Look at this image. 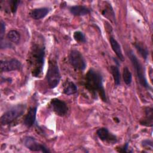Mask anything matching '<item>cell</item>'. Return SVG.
I'll return each mask as SVG.
<instances>
[{"label":"cell","instance_id":"cell-23","mask_svg":"<svg viewBox=\"0 0 153 153\" xmlns=\"http://www.w3.org/2000/svg\"><path fill=\"white\" fill-rule=\"evenodd\" d=\"M142 145L143 147L146 148H150L151 149H152V142L151 140H144L142 141Z\"/></svg>","mask_w":153,"mask_h":153},{"label":"cell","instance_id":"cell-18","mask_svg":"<svg viewBox=\"0 0 153 153\" xmlns=\"http://www.w3.org/2000/svg\"><path fill=\"white\" fill-rule=\"evenodd\" d=\"M111 71L113 76L115 84L116 85H119L120 84V81H121V75H120V72L118 67L115 65L111 66Z\"/></svg>","mask_w":153,"mask_h":153},{"label":"cell","instance_id":"cell-15","mask_svg":"<svg viewBox=\"0 0 153 153\" xmlns=\"http://www.w3.org/2000/svg\"><path fill=\"white\" fill-rule=\"evenodd\" d=\"M63 91L66 95L74 94L77 92V87L73 81L67 79L63 84Z\"/></svg>","mask_w":153,"mask_h":153},{"label":"cell","instance_id":"cell-9","mask_svg":"<svg viewBox=\"0 0 153 153\" xmlns=\"http://www.w3.org/2000/svg\"><path fill=\"white\" fill-rule=\"evenodd\" d=\"M0 66L2 72H10L19 70L21 68L22 64L17 59H11L10 60H1Z\"/></svg>","mask_w":153,"mask_h":153},{"label":"cell","instance_id":"cell-10","mask_svg":"<svg viewBox=\"0 0 153 153\" xmlns=\"http://www.w3.org/2000/svg\"><path fill=\"white\" fill-rule=\"evenodd\" d=\"M96 134L98 137L104 142H108L110 143H115L117 142V137L113 134L111 133L109 130L105 127H102L97 130Z\"/></svg>","mask_w":153,"mask_h":153},{"label":"cell","instance_id":"cell-12","mask_svg":"<svg viewBox=\"0 0 153 153\" xmlns=\"http://www.w3.org/2000/svg\"><path fill=\"white\" fill-rule=\"evenodd\" d=\"M50 9L47 7L35 8L30 13V17L35 20H40L44 18L49 13Z\"/></svg>","mask_w":153,"mask_h":153},{"label":"cell","instance_id":"cell-20","mask_svg":"<svg viewBox=\"0 0 153 153\" xmlns=\"http://www.w3.org/2000/svg\"><path fill=\"white\" fill-rule=\"evenodd\" d=\"M123 77L124 82L127 85H130L132 81V75L130 70L127 67H124L123 68Z\"/></svg>","mask_w":153,"mask_h":153},{"label":"cell","instance_id":"cell-2","mask_svg":"<svg viewBox=\"0 0 153 153\" xmlns=\"http://www.w3.org/2000/svg\"><path fill=\"white\" fill-rule=\"evenodd\" d=\"M45 58V47L43 45L34 44L29 56V63L32 75L39 77L42 72Z\"/></svg>","mask_w":153,"mask_h":153},{"label":"cell","instance_id":"cell-21","mask_svg":"<svg viewBox=\"0 0 153 153\" xmlns=\"http://www.w3.org/2000/svg\"><path fill=\"white\" fill-rule=\"evenodd\" d=\"M74 39L79 42H86V39L84 34L81 32V31H75L74 33Z\"/></svg>","mask_w":153,"mask_h":153},{"label":"cell","instance_id":"cell-6","mask_svg":"<svg viewBox=\"0 0 153 153\" xmlns=\"http://www.w3.org/2000/svg\"><path fill=\"white\" fill-rule=\"evenodd\" d=\"M69 61L76 70L84 71L86 68V61L82 54L77 50H72L69 54Z\"/></svg>","mask_w":153,"mask_h":153},{"label":"cell","instance_id":"cell-4","mask_svg":"<svg viewBox=\"0 0 153 153\" xmlns=\"http://www.w3.org/2000/svg\"><path fill=\"white\" fill-rule=\"evenodd\" d=\"M25 108V105H17L7 111L1 117V124L2 126L10 124L23 114Z\"/></svg>","mask_w":153,"mask_h":153},{"label":"cell","instance_id":"cell-3","mask_svg":"<svg viewBox=\"0 0 153 153\" xmlns=\"http://www.w3.org/2000/svg\"><path fill=\"white\" fill-rule=\"evenodd\" d=\"M46 78L48 85L50 88H54L59 84L61 76L59 66L56 60H50Z\"/></svg>","mask_w":153,"mask_h":153},{"label":"cell","instance_id":"cell-13","mask_svg":"<svg viewBox=\"0 0 153 153\" xmlns=\"http://www.w3.org/2000/svg\"><path fill=\"white\" fill-rule=\"evenodd\" d=\"M69 11L72 14L75 16H83L90 13V10L84 5H74L69 8Z\"/></svg>","mask_w":153,"mask_h":153},{"label":"cell","instance_id":"cell-19","mask_svg":"<svg viewBox=\"0 0 153 153\" xmlns=\"http://www.w3.org/2000/svg\"><path fill=\"white\" fill-rule=\"evenodd\" d=\"M7 38L8 39L13 42V43H18L20 39V35L19 32L16 30H11L9 31L7 35Z\"/></svg>","mask_w":153,"mask_h":153},{"label":"cell","instance_id":"cell-22","mask_svg":"<svg viewBox=\"0 0 153 153\" xmlns=\"http://www.w3.org/2000/svg\"><path fill=\"white\" fill-rule=\"evenodd\" d=\"M20 2H21L20 1H10V9L13 13H15L16 12L17 7Z\"/></svg>","mask_w":153,"mask_h":153},{"label":"cell","instance_id":"cell-7","mask_svg":"<svg viewBox=\"0 0 153 153\" xmlns=\"http://www.w3.org/2000/svg\"><path fill=\"white\" fill-rule=\"evenodd\" d=\"M50 106L55 114L60 117L65 116L68 111L67 104L63 100L57 98L53 99L51 100Z\"/></svg>","mask_w":153,"mask_h":153},{"label":"cell","instance_id":"cell-14","mask_svg":"<svg viewBox=\"0 0 153 153\" xmlns=\"http://www.w3.org/2000/svg\"><path fill=\"white\" fill-rule=\"evenodd\" d=\"M109 41L110 44L112 47V49L117 55V56L118 57V59L124 61V57L123 54V52L121 48V47L119 44V43L117 42V41L112 36H111L109 38Z\"/></svg>","mask_w":153,"mask_h":153},{"label":"cell","instance_id":"cell-5","mask_svg":"<svg viewBox=\"0 0 153 153\" xmlns=\"http://www.w3.org/2000/svg\"><path fill=\"white\" fill-rule=\"evenodd\" d=\"M128 56L134 68L136 74L137 75L139 82L140 84V85L146 88L151 89L150 85L148 83L147 80L146 79L143 66L140 63L139 60L137 59V58L134 54L132 51H130L128 52Z\"/></svg>","mask_w":153,"mask_h":153},{"label":"cell","instance_id":"cell-1","mask_svg":"<svg viewBox=\"0 0 153 153\" xmlns=\"http://www.w3.org/2000/svg\"><path fill=\"white\" fill-rule=\"evenodd\" d=\"M85 87L94 97L99 95L103 102L107 101L105 90L103 84L102 75L96 70L90 69L85 75Z\"/></svg>","mask_w":153,"mask_h":153},{"label":"cell","instance_id":"cell-16","mask_svg":"<svg viewBox=\"0 0 153 153\" xmlns=\"http://www.w3.org/2000/svg\"><path fill=\"white\" fill-rule=\"evenodd\" d=\"M145 117L140 121L142 125L146 126H152V108H146L145 109Z\"/></svg>","mask_w":153,"mask_h":153},{"label":"cell","instance_id":"cell-8","mask_svg":"<svg viewBox=\"0 0 153 153\" xmlns=\"http://www.w3.org/2000/svg\"><path fill=\"white\" fill-rule=\"evenodd\" d=\"M24 145L27 148L32 151L50 152V151L45 145L38 143L33 137L30 136L26 137L24 139Z\"/></svg>","mask_w":153,"mask_h":153},{"label":"cell","instance_id":"cell-24","mask_svg":"<svg viewBox=\"0 0 153 153\" xmlns=\"http://www.w3.org/2000/svg\"><path fill=\"white\" fill-rule=\"evenodd\" d=\"M5 31V23L3 22L2 21L1 22V29H0V38L1 40H2L3 36L4 35Z\"/></svg>","mask_w":153,"mask_h":153},{"label":"cell","instance_id":"cell-11","mask_svg":"<svg viewBox=\"0 0 153 153\" xmlns=\"http://www.w3.org/2000/svg\"><path fill=\"white\" fill-rule=\"evenodd\" d=\"M36 107H32L29 109L24 119L23 123L25 126H26L27 127H31L34 125L36 121Z\"/></svg>","mask_w":153,"mask_h":153},{"label":"cell","instance_id":"cell-17","mask_svg":"<svg viewBox=\"0 0 153 153\" xmlns=\"http://www.w3.org/2000/svg\"><path fill=\"white\" fill-rule=\"evenodd\" d=\"M134 45L138 51V53L141 55V56L145 59L146 60L149 54V51L146 47L141 42H136L134 44Z\"/></svg>","mask_w":153,"mask_h":153}]
</instances>
